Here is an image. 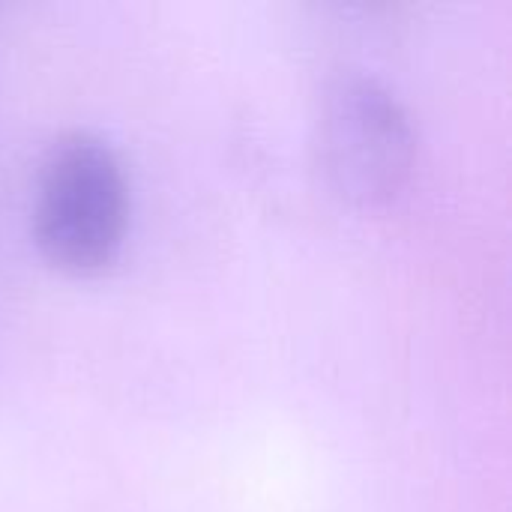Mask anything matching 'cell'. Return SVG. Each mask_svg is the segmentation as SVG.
<instances>
[{
	"label": "cell",
	"mask_w": 512,
	"mask_h": 512,
	"mask_svg": "<svg viewBox=\"0 0 512 512\" xmlns=\"http://www.w3.org/2000/svg\"><path fill=\"white\" fill-rule=\"evenodd\" d=\"M315 150L327 186L354 207H384L402 195L417 165L408 108L381 81L345 72L321 96Z\"/></svg>",
	"instance_id": "obj_2"
},
{
	"label": "cell",
	"mask_w": 512,
	"mask_h": 512,
	"mask_svg": "<svg viewBox=\"0 0 512 512\" xmlns=\"http://www.w3.org/2000/svg\"><path fill=\"white\" fill-rule=\"evenodd\" d=\"M129 228V183L117 153L90 132L60 135L39 162L33 243L66 276L105 273Z\"/></svg>",
	"instance_id": "obj_1"
}]
</instances>
